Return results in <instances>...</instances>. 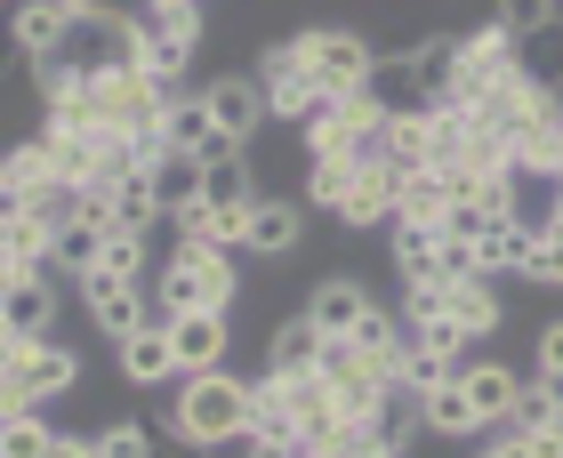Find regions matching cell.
<instances>
[{
	"label": "cell",
	"mask_w": 563,
	"mask_h": 458,
	"mask_svg": "<svg viewBox=\"0 0 563 458\" xmlns=\"http://www.w3.org/2000/svg\"><path fill=\"white\" fill-rule=\"evenodd\" d=\"M169 435L194 450L250 443V378L242 370H194L169 387Z\"/></svg>",
	"instance_id": "obj_1"
},
{
	"label": "cell",
	"mask_w": 563,
	"mask_h": 458,
	"mask_svg": "<svg viewBox=\"0 0 563 458\" xmlns=\"http://www.w3.org/2000/svg\"><path fill=\"white\" fill-rule=\"evenodd\" d=\"M234 249H210V242H169V258L153 266V314L162 322H186V314H234Z\"/></svg>",
	"instance_id": "obj_2"
},
{
	"label": "cell",
	"mask_w": 563,
	"mask_h": 458,
	"mask_svg": "<svg viewBox=\"0 0 563 458\" xmlns=\"http://www.w3.org/2000/svg\"><path fill=\"white\" fill-rule=\"evenodd\" d=\"M201 9H145L137 24H130V65L145 72V81H162V89H194L186 72H194V57H201Z\"/></svg>",
	"instance_id": "obj_3"
},
{
	"label": "cell",
	"mask_w": 563,
	"mask_h": 458,
	"mask_svg": "<svg viewBox=\"0 0 563 458\" xmlns=\"http://www.w3.org/2000/svg\"><path fill=\"white\" fill-rule=\"evenodd\" d=\"M169 97L177 89L145 81L137 65H113V72H97V130H106V137H153L162 113H169Z\"/></svg>",
	"instance_id": "obj_4"
},
{
	"label": "cell",
	"mask_w": 563,
	"mask_h": 458,
	"mask_svg": "<svg viewBox=\"0 0 563 458\" xmlns=\"http://www.w3.org/2000/svg\"><path fill=\"white\" fill-rule=\"evenodd\" d=\"M298 57L322 81V97H354V89H371V72H378V48L363 33H346V24H306Z\"/></svg>",
	"instance_id": "obj_5"
},
{
	"label": "cell",
	"mask_w": 563,
	"mask_h": 458,
	"mask_svg": "<svg viewBox=\"0 0 563 458\" xmlns=\"http://www.w3.org/2000/svg\"><path fill=\"white\" fill-rule=\"evenodd\" d=\"M250 72H258V89H266V113H274V121H298V130H306V121L322 113V81L306 72L298 33H290V41H274V48H258V65H250Z\"/></svg>",
	"instance_id": "obj_6"
},
{
	"label": "cell",
	"mask_w": 563,
	"mask_h": 458,
	"mask_svg": "<svg viewBox=\"0 0 563 458\" xmlns=\"http://www.w3.org/2000/svg\"><path fill=\"white\" fill-rule=\"evenodd\" d=\"M201 105H210V121H218V137L225 145H250V137H258L266 130V89H258V72H210V81H201Z\"/></svg>",
	"instance_id": "obj_7"
},
{
	"label": "cell",
	"mask_w": 563,
	"mask_h": 458,
	"mask_svg": "<svg viewBox=\"0 0 563 458\" xmlns=\"http://www.w3.org/2000/svg\"><path fill=\"white\" fill-rule=\"evenodd\" d=\"M81 305H89V322L106 329V338H137V329L153 322V298L145 282H121V273H81Z\"/></svg>",
	"instance_id": "obj_8"
},
{
	"label": "cell",
	"mask_w": 563,
	"mask_h": 458,
	"mask_svg": "<svg viewBox=\"0 0 563 458\" xmlns=\"http://www.w3.org/2000/svg\"><path fill=\"white\" fill-rule=\"evenodd\" d=\"M153 137H162L169 153H194V161H218V153H234V145L218 137V121H210V105H201V81L169 97V113H162V130H153Z\"/></svg>",
	"instance_id": "obj_9"
},
{
	"label": "cell",
	"mask_w": 563,
	"mask_h": 458,
	"mask_svg": "<svg viewBox=\"0 0 563 458\" xmlns=\"http://www.w3.org/2000/svg\"><path fill=\"white\" fill-rule=\"evenodd\" d=\"M65 33H73V16L57 9V0H16L9 9V41L24 48V65H57V48H65Z\"/></svg>",
	"instance_id": "obj_10"
},
{
	"label": "cell",
	"mask_w": 563,
	"mask_h": 458,
	"mask_svg": "<svg viewBox=\"0 0 563 458\" xmlns=\"http://www.w3.org/2000/svg\"><path fill=\"white\" fill-rule=\"evenodd\" d=\"M363 314H371V290L354 282V273H322L314 298H306V322H314L322 338H354V329H363Z\"/></svg>",
	"instance_id": "obj_11"
},
{
	"label": "cell",
	"mask_w": 563,
	"mask_h": 458,
	"mask_svg": "<svg viewBox=\"0 0 563 458\" xmlns=\"http://www.w3.org/2000/svg\"><path fill=\"white\" fill-rule=\"evenodd\" d=\"M113 354H121V378H130V387H177V378H186V370H177V346H169V322H162V314H153L137 338H121Z\"/></svg>",
	"instance_id": "obj_12"
},
{
	"label": "cell",
	"mask_w": 563,
	"mask_h": 458,
	"mask_svg": "<svg viewBox=\"0 0 563 458\" xmlns=\"http://www.w3.org/2000/svg\"><path fill=\"white\" fill-rule=\"evenodd\" d=\"M169 346H177V370H225V354H234V322L225 314H186L169 322Z\"/></svg>",
	"instance_id": "obj_13"
},
{
	"label": "cell",
	"mask_w": 563,
	"mask_h": 458,
	"mask_svg": "<svg viewBox=\"0 0 563 458\" xmlns=\"http://www.w3.org/2000/svg\"><path fill=\"white\" fill-rule=\"evenodd\" d=\"M0 314H9L16 338H57V314H65V298H57V273H24V282L0 298Z\"/></svg>",
	"instance_id": "obj_14"
},
{
	"label": "cell",
	"mask_w": 563,
	"mask_h": 458,
	"mask_svg": "<svg viewBox=\"0 0 563 458\" xmlns=\"http://www.w3.org/2000/svg\"><path fill=\"white\" fill-rule=\"evenodd\" d=\"M459 394L475 402L483 426H507V418H516V402H523V378L507 362H467V370H459Z\"/></svg>",
	"instance_id": "obj_15"
},
{
	"label": "cell",
	"mask_w": 563,
	"mask_h": 458,
	"mask_svg": "<svg viewBox=\"0 0 563 458\" xmlns=\"http://www.w3.org/2000/svg\"><path fill=\"white\" fill-rule=\"evenodd\" d=\"M443 322L459 329V338H492V329L507 322V305H499V290H492V273H475V282H451L443 290Z\"/></svg>",
	"instance_id": "obj_16"
},
{
	"label": "cell",
	"mask_w": 563,
	"mask_h": 458,
	"mask_svg": "<svg viewBox=\"0 0 563 458\" xmlns=\"http://www.w3.org/2000/svg\"><path fill=\"white\" fill-rule=\"evenodd\" d=\"M322 354H330V338H322L306 314H290V322H274L258 370H274V378H306V370H322Z\"/></svg>",
	"instance_id": "obj_17"
},
{
	"label": "cell",
	"mask_w": 563,
	"mask_h": 458,
	"mask_svg": "<svg viewBox=\"0 0 563 458\" xmlns=\"http://www.w3.org/2000/svg\"><path fill=\"white\" fill-rule=\"evenodd\" d=\"M339 225H395V169L387 161H363L354 169V186H346V201H339Z\"/></svg>",
	"instance_id": "obj_18"
},
{
	"label": "cell",
	"mask_w": 563,
	"mask_h": 458,
	"mask_svg": "<svg viewBox=\"0 0 563 458\" xmlns=\"http://www.w3.org/2000/svg\"><path fill=\"white\" fill-rule=\"evenodd\" d=\"M298 234H306V201L258 193V210H250V249H258V258H290Z\"/></svg>",
	"instance_id": "obj_19"
},
{
	"label": "cell",
	"mask_w": 563,
	"mask_h": 458,
	"mask_svg": "<svg viewBox=\"0 0 563 458\" xmlns=\"http://www.w3.org/2000/svg\"><path fill=\"white\" fill-rule=\"evenodd\" d=\"M201 210H258V169H250L242 153L201 161Z\"/></svg>",
	"instance_id": "obj_20"
},
{
	"label": "cell",
	"mask_w": 563,
	"mask_h": 458,
	"mask_svg": "<svg viewBox=\"0 0 563 458\" xmlns=\"http://www.w3.org/2000/svg\"><path fill=\"white\" fill-rule=\"evenodd\" d=\"M395 217L443 225V217H451V169H402V177H395Z\"/></svg>",
	"instance_id": "obj_21"
},
{
	"label": "cell",
	"mask_w": 563,
	"mask_h": 458,
	"mask_svg": "<svg viewBox=\"0 0 563 458\" xmlns=\"http://www.w3.org/2000/svg\"><path fill=\"white\" fill-rule=\"evenodd\" d=\"M459 370H467V362H459L451 346H434V338H411V346H402V370H395V378H402L411 394H443Z\"/></svg>",
	"instance_id": "obj_22"
},
{
	"label": "cell",
	"mask_w": 563,
	"mask_h": 458,
	"mask_svg": "<svg viewBox=\"0 0 563 458\" xmlns=\"http://www.w3.org/2000/svg\"><path fill=\"white\" fill-rule=\"evenodd\" d=\"M48 153H57V186H97V169H106V130H81V137H57V130H41Z\"/></svg>",
	"instance_id": "obj_23"
},
{
	"label": "cell",
	"mask_w": 563,
	"mask_h": 458,
	"mask_svg": "<svg viewBox=\"0 0 563 458\" xmlns=\"http://www.w3.org/2000/svg\"><path fill=\"white\" fill-rule=\"evenodd\" d=\"M387 169H434V137H427V105H402L387 121Z\"/></svg>",
	"instance_id": "obj_24"
},
{
	"label": "cell",
	"mask_w": 563,
	"mask_h": 458,
	"mask_svg": "<svg viewBox=\"0 0 563 458\" xmlns=\"http://www.w3.org/2000/svg\"><path fill=\"white\" fill-rule=\"evenodd\" d=\"M371 426H378V443H387V450H411V443L427 435V394L395 387V394H387V402L371 411Z\"/></svg>",
	"instance_id": "obj_25"
},
{
	"label": "cell",
	"mask_w": 563,
	"mask_h": 458,
	"mask_svg": "<svg viewBox=\"0 0 563 458\" xmlns=\"http://www.w3.org/2000/svg\"><path fill=\"white\" fill-rule=\"evenodd\" d=\"M516 72H523V81H540V89H563V16L516 41Z\"/></svg>",
	"instance_id": "obj_26"
},
{
	"label": "cell",
	"mask_w": 563,
	"mask_h": 458,
	"mask_svg": "<svg viewBox=\"0 0 563 458\" xmlns=\"http://www.w3.org/2000/svg\"><path fill=\"white\" fill-rule=\"evenodd\" d=\"M531 234H540V225H516V217H507V225H492V234L475 242V266H483V273H523V258H531Z\"/></svg>",
	"instance_id": "obj_27"
},
{
	"label": "cell",
	"mask_w": 563,
	"mask_h": 458,
	"mask_svg": "<svg viewBox=\"0 0 563 458\" xmlns=\"http://www.w3.org/2000/svg\"><path fill=\"white\" fill-rule=\"evenodd\" d=\"M354 153H330V161H306V210H330L339 217V201H346V186H354Z\"/></svg>",
	"instance_id": "obj_28"
},
{
	"label": "cell",
	"mask_w": 563,
	"mask_h": 458,
	"mask_svg": "<svg viewBox=\"0 0 563 458\" xmlns=\"http://www.w3.org/2000/svg\"><path fill=\"white\" fill-rule=\"evenodd\" d=\"M0 161H9V186H16V193L57 186V153H48V137H16L9 153H0Z\"/></svg>",
	"instance_id": "obj_29"
},
{
	"label": "cell",
	"mask_w": 563,
	"mask_h": 458,
	"mask_svg": "<svg viewBox=\"0 0 563 458\" xmlns=\"http://www.w3.org/2000/svg\"><path fill=\"white\" fill-rule=\"evenodd\" d=\"M153 193H162L169 217L194 210V201H201V161H194V153H162V169H153Z\"/></svg>",
	"instance_id": "obj_30"
},
{
	"label": "cell",
	"mask_w": 563,
	"mask_h": 458,
	"mask_svg": "<svg viewBox=\"0 0 563 458\" xmlns=\"http://www.w3.org/2000/svg\"><path fill=\"white\" fill-rule=\"evenodd\" d=\"M0 458H57V426H48L41 411L0 418Z\"/></svg>",
	"instance_id": "obj_31"
},
{
	"label": "cell",
	"mask_w": 563,
	"mask_h": 458,
	"mask_svg": "<svg viewBox=\"0 0 563 458\" xmlns=\"http://www.w3.org/2000/svg\"><path fill=\"white\" fill-rule=\"evenodd\" d=\"M427 435H483V418H475V402L467 394H459V378H451V387L443 394H427Z\"/></svg>",
	"instance_id": "obj_32"
},
{
	"label": "cell",
	"mask_w": 563,
	"mask_h": 458,
	"mask_svg": "<svg viewBox=\"0 0 563 458\" xmlns=\"http://www.w3.org/2000/svg\"><path fill=\"white\" fill-rule=\"evenodd\" d=\"M555 411H563V394L548 387V378H531V387H523V402H516V418H507L499 435H548V426H555Z\"/></svg>",
	"instance_id": "obj_33"
},
{
	"label": "cell",
	"mask_w": 563,
	"mask_h": 458,
	"mask_svg": "<svg viewBox=\"0 0 563 458\" xmlns=\"http://www.w3.org/2000/svg\"><path fill=\"white\" fill-rule=\"evenodd\" d=\"M97 273H121V282H145V273H153V242L106 234V258H97Z\"/></svg>",
	"instance_id": "obj_34"
},
{
	"label": "cell",
	"mask_w": 563,
	"mask_h": 458,
	"mask_svg": "<svg viewBox=\"0 0 563 458\" xmlns=\"http://www.w3.org/2000/svg\"><path fill=\"white\" fill-rule=\"evenodd\" d=\"M523 273H531V282H548V290H563V225H540V234H531Z\"/></svg>",
	"instance_id": "obj_35"
},
{
	"label": "cell",
	"mask_w": 563,
	"mask_h": 458,
	"mask_svg": "<svg viewBox=\"0 0 563 458\" xmlns=\"http://www.w3.org/2000/svg\"><path fill=\"white\" fill-rule=\"evenodd\" d=\"M153 443H162V435H145L137 418H113L106 435H97V458H153Z\"/></svg>",
	"instance_id": "obj_36"
},
{
	"label": "cell",
	"mask_w": 563,
	"mask_h": 458,
	"mask_svg": "<svg viewBox=\"0 0 563 458\" xmlns=\"http://www.w3.org/2000/svg\"><path fill=\"white\" fill-rule=\"evenodd\" d=\"M492 24H507V33H540V24H555V9H548V0H492Z\"/></svg>",
	"instance_id": "obj_37"
},
{
	"label": "cell",
	"mask_w": 563,
	"mask_h": 458,
	"mask_svg": "<svg viewBox=\"0 0 563 458\" xmlns=\"http://www.w3.org/2000/svg\"><path fill=\"white\" fill-rule=\"evenodd\" d=\"M540 378L563 394V322H548V329H540Z\"/></svg>",
	"instance_id": "obj_38"
},
{
	"label": "cell",
	"mask_w": 563,
	"mask_h": 458,
	"mask_svg": "<svg viewBox=\"0 0 563 458\" xmlns=\"http://www.w3.org/2000/svg\"><path fill=\"white\" fill-rule=\"evenodd\" d=\"M507 443H516V458H563V435H555V426H548V435H507Z\"/></svg>",
	"instance_id": "obj_39"
},
{
	"label": "cell",
	"mask_w": 563,
	"mask_h": 458,
	"mask_svg": "<svg viewBox=\"0 0 563 458\" xmlns=\"http://www.w3.org/2000/svg\"><path fill=\"white\" fill-rule=\"evenodd\" d=\"M24 346H33V338H16V329H9V314H0V378H9V370L24 362Z\"/></svg>",
	"instance_id": "obj_40"
},
{
	"label": "cell",
	"mask_w": 563,
	"mask_h": 458,
	"mask_svg": "<svg viewBox=\"0 0 563 458\" xmlns=\"http://www.w3.org/2000/svg\"><path fill=\"white\" fill-rule=\"evenodd\" d=\"M57 458H97V435H57Z\"/></svg>",
	"instance_id": "obj_41"
},
{
	"label": "cell",
	"mask_w": 563,
	"mask_h": 458,
	"mask_svg": "<svg viewBox=\"0 0 563 458\" xmlns=\"http://www.w3.org/2000/svg\"><path fill=\"white\" fill-rule=\"evenodd\" d=\"M153 458H210V450H194V443H177V435H162V443H153Z\"/></svg>",
	"instance_id": "obj_42"
},
{
	"label": "cell",
	"mask_w": 563,
	"mask_h": 458,
	"mask_svg": "<svg viewBox=\"0 0 563 458\" xmlns=\"http://www.w3.org/2000/svg\"><path fill=\"white\" fill-rule=\"evenodd\" d=\"M16 282H24V266H16V258H9V249H0V298H9V290H16Z\"/></svg>",
	"instance_id": "obj_43"
},
{
	"label": "cell",
	"mask_w": 563,
	"mask_h": 458,
	"mask_svg": "<svg viewBox=\"0 0 563 458\" xmlns=\"http://www.w3.org/2000/svg\"><path fill=\"white\" fill-rule=\"evenodd\" d=\"M57 9H65V16H97L106 0H57Z\"/></svg>",
	"instance_id": "obj_44"
},
{
	"label": "cell",
	"mask_w": 563,
	"mask_h": 458,
	"mask_svg": "<svg viewBox=\"0 0 563 458\" xmlns=\"http://www.w3.org/2000/svg\"><path fill=\"white\" fill-rule=\"evenodd\" d=\"M145 9H201V0H145Z\"/></svg>",
	"instance_id": "obj_45"
},
{
	"label": "cell",
	"mask_w": 563,
	"mask_h": 458,
	"mask_svg": "<svg viewBox=\"0 0 563 458\" xmlns=\"http://www.w3.org/2000/svg\"><path fill=\"white\" fill-rule=\"evenodd\" d=\"M548 9H555V16H563V0H548Z\"/></svg>",
	"instance_id": "obj_46"
},
{
	"label": "cell",
	"mask_w": 563,
	"mask_h": 458,
	"mask_svg": "<svg viewBox=\"0 0 563 458\" xmlns=\"http://www.w3.org/2000/svg\"><path fill=\"white\" fill-rule=\"evenodd\" d=\"M555 435H563V411H555Z\"/></svg>",
	"instance_id": "obj_47"
},
{
	"label": "cell",
	"mask_w": 563,
	"mask_h": 458,
	"mask_svg": "<svg viewBox=\"0 0 563 458\" xmlns=\"http://www.w3.org/2000/svg\"><path fill=\"white\" fill-rule=\"evenodd\" d=\"M555 105H563V89H555Z\"/></svg>",
	"instance_id": "obj_48"
},
{
	"label": "cell",
	"mask_w": 563,
	"mask_h": 458,
	"mask_svg": "<svg viewBox=\"0 0 563 458\" xmlns=\"http://www.w3.org/2000/svg\"><path fill=\"white\" fill-rule=\"evenodd\" d=\"M555 186H563V169H555Z\"/></svg>",
	"instance_id": "obj_49"
}]
</instances>
